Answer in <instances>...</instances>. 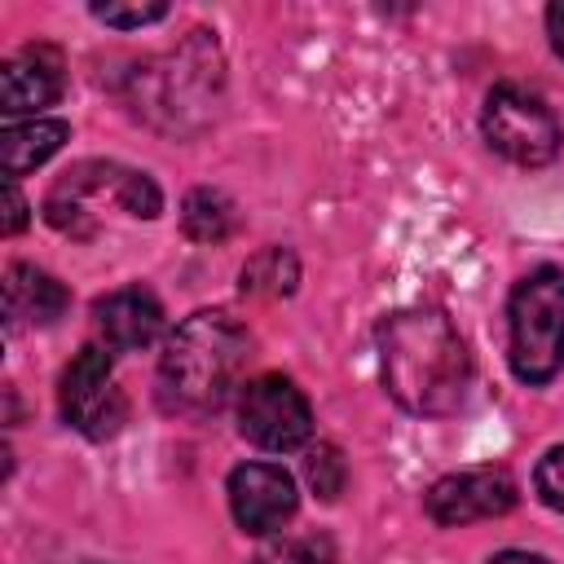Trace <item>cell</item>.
Wrapping results in <instances>:
<instances>
[{
	"label": "cell",
	"instance_id": "e0dca14e",
	"mask_svg": "<svg viewBox=\"0 0 564 564\" xmlns=\"http://www.w3.org/2000/svg\"><path fill=\"white\" fill-rule=\"evenodd\" d=\"M533 489H538V498H542L551 511L564 516V445H555V449L542 454V463H538V471H533Z\"/></svg>",
	"mask_w": 564,
	"mask_h": 564
},
{
	"label": "cell",
	"instance_id": "277c9868",
	"mask_svg": "<svg viewBox=\"0 0 564 564\" xmlns=\"http://www.w3.org/2000/svg\"><path fill=\"white\" fill-rule=\"evenodd\" d=\"M480 132L489 150L516 167H542L560 154V119L538 93L520 84L489 88L485 110H480Z\"/></svg>",
	"mask_w": 564,
	"mask_h": 564
},
{
	"label": "cell",
	"instance_id": "5bb4252c",
	"mask_svg": "<svg viewBox=\"0 0 564 564\" xmlns=\"http://www.w3.org/2000/svg\"><path fill=\"white\" fill-rule=\"evenodd\" d=\"M234 225H238V212L220 189H194L181 207V229L194 242H225Z\"/></svg>",
	"mask_w": 564,
	"mask_h": 564
},
{
	"label": "cell",
	"instance_id": "9a60e30c",
	"mask_svg": "<svg viewBox=\"0 0 564 564\" xmlns=\"http://www.w3.org/2000/svg\"><path fill=\"white\" fill-rule=\"evenodd\" d=\"M304 476H308L317 498H326V502L339 498V489H344V454L335 445H313L308 458H304Z\"/></svg>",
	"mask_w": 564,
	"mask_h": 564
},
{
	"label": "cell",
	"instance_id": "44dd1931",
	"mask_svg": "<svg viewBox=\"0 0 564 564\" xmlns=\"http://www.w3.org/2000/svg\"><path fill=\"white\" fill-rule=\"evenodd\" d=\"M546 35H551V48L564 57V0H555L546 9Z\"/></svg>",
	"mask_w": 564,
	"mask_h": 564
},
{
	"label": "cell",
	"instance_id": "9c48e42d",
	"mask_svg": "<svg viewBox=\"0 0 564 564\" xmlns=\"http://www.w3.org/2000/svg\"><path fill=\"white\" fill-rule=\"evenodd\" d=\"M93 326L110 352H137L163 335V304L145 286H119L93 304Z\"/></svg>",
	"mask_w": 564,
	"mask_h": 564
},
{
	"label": "cell",
	"instance_id": "7c38bea8",
	"mask_svg": "<svg viewBox=\"0 0 564 564\" xmlns=\"http://www.w3.org/2000/svg\"><path fill=\"white\" fill-rule=\"evenodd\" d=\"M70 137V128L62 119H26V123H9L0 137V154H4V176L18 181L22 172L40 167L44 159H53L62 150V141Z\"/></svg>",
	"mask_w": 564,
	"mask_h": 564
},
{
	"label": "cell",
	"instance_id": "52a82bcc",
	"mask_svg": "<svg viewBox=\"0 0 564 564\" xmlns=\"http://www.w3.org/2000/svg\"><path fill=\"white\" fill-rule=\"evenodd\" d=\"M516 498H520V489H516V480H511L507 467H467V471L441 476V480L427 489L423 507H427V516H432L436 524L463 529V524H471V520L507 516V511L516 507Z\"/></svg>",
	"mask_w": 564,
	"mask_h": 564
},
{
	"label": "cell",
	"instance_id": "ffe728a7",
	"mask_svg": "<svg viewBox=\"0 0 564 564\" xmlns=\"http://www.w3.org/2000/svg\"><path fill=\"white\" fill-rule=\"evenodd\" d=\"M26 225V198H22V189L9 181V189H4V234H18Z\"/></svg>",
	"mask_w": 564,
	"mask_h": 564
},
{
	"label": "cell",
	"instance_id": "8fae6325",
	"mask_svg": "<svg viewBox=\"0 0 564 564\" xmlns=\"http://www.w3.org/2000/svg\"><path fill=\"white\" fill-rule=\"evenodd\" d=\"M66 304H70V295L53 273H44L35 264H9V273H4V317H9L13 330L57 322L66 313Z\"/></svg>",
	"mask_w": 564,
	"mask_h": 564
},
{
	"label": "cell",
	"instance_id": "ba28073f",
	"mask_svg": "<svg viewBox=\"0 0 564 564\" xmlns=\"http://www.w3.org/2000/svg\"><path fill=\"white\" fill-rule=\"evenodd\" d=\"M300 507L295 480L278 463H242L229 471V511L242 533H278Z\"/></svg>",
	"mask_w": 564,
	"mask_h": 564
},
{
	"label": "cell",
	"instance_id": "7402d4cb",
	"mask_svg": "<svg viewBox=\"0 0 564 564\" xmlns=\"http://www.w3.org/2000/svg\"><path fill=\"white\" fill-rule=\"evenodd\" d=\"M489 564H551V560H542V555H529V551H502V555H494Z\"/></svg>",
	"mask_w": 564,
	"mask_h": 564
},
{
	"label": "cell",
	"instance_id": "7a4b0ae2",
	"mask_svg": "<svg viewBox=\"0 0 564 564\" xmlns=\"http://www.w3.org/2000/svg\"><path fill=\"white\" fill-rule=\"evenodd\" d=\"M251 361V335L220 308L185 317L159 357V401L172 414H216L242 392V370Z\"/></svg>",
	"mask_w": 564,
	"mask_h": 564
},
{
	"label": "cell",
	"instance_id": "ac0fdd59",
	"mask_svg": "<svg viewBox=\"0 0 564 564\" xmlns=\"http://www.w3.org/2000/svg\"><path fill=\"white\" fill-rule=\"evenodd\" d=\"M93 18H101L106 26H145V22H159L167 18V4H93Z\"/></svg>",
	"mask_w": 564,
	"mask_h": 564
},
{
	"label": "cell",
	"instance_id": "2e32d148",
	"mask_svg": "<svg viewBox=\"0 0 564 564\" xmlns=\"http://www.w3.org/2000/svg\"><path fill=\"white\" fill-rule=\"evenodd\" d=\"M115 203H119L128 216H145V220L163 212V194H159V185H154L145 172H128V167H123V176H119Z\"/></svg>",
	"mask_w": 564,
	"mask_h": 564
},
{
	"label": "cell",
	"instance_id": "4fadbf2b",
	"mask_svg": "<svg viewBox=\"0 0 564 564\" xmlns=\"http://www.w3.org/2000/svg\"><path fill=\"white\" fill-rule=\"evenodd\" d=\"M295 282H300V260H295L286 247H264V251H256V256L242 264V273H238L242 295H256V300H282V295L295 291Z\"/></svg>",
	"mask_w": 564,
	"mask_h": 564
},
{
	"label": "cell",
	"instance_id": "3957f363",
	"mask_svg": "<svg viewBox=\"0 0 564 564\" xmlns=\"http://www.w3.org/2000/svg\"><path fill=\"white\" fill-rule=\"evenodd\" d=\"M507 357L520 383L542 388L564 366V269L542 264L511 286Z\"/></svg>",
	"mask_w": 564,
	"mask_h": 564
},
{
	"label": "cell",
	"instance_id": "30bf717a",
	"mask_svg": "<svg viewBox=\"0 0 564 564\" xmlns=\"http://www.w3.org/2000/svg\"><path fill=\"white\" fill-rule=\"evenodd\" d=\"M62 97V57L48 44H26L0 66V110L35 115Z\"/></svg>",
	"mask_w": 564,
	"mask_h": 564
},
{
	"label": "cell",
	"instance_id": "d6986e66",
	"mask_svg": "<svg viewBox=\"0 0 564 564\" xmlns=\"http://www.w3.org/2000/svg\"><path fill=\"white\" fill-rule=\"evenodd\" d=\"M251 564H313L304 542H269L251 555Z\"/></svg>",
	"mask_w": 564,
	"mask_h": 564
},
{
	"label": "cell",
	"instance_id": "6da1fadb",
	"mask_svg": "<svg viewBox=\"0 0 564 564\" xmlns=\"http://www.w3.org/2000/svg\"><path fill=\"white\" fill-rule=\"evenodd\" d=\"M379 375L388 397L423 419L454 414L471 388V357L441 308H401L379 326Z\"/></svg>",
	"mask_w": 564,
	"mask_h": 564
},
{
	"label": "cell",
	"instance_id": "8992f818",
	"mask_svg": "<svg viewBox=\"0 0 564 564\" xmlns=\"http://www.w3.org/2000/svg\"><path fill=\"white\" fill-rule=\"evenodd\" d=\"M238 432L251 445L273 449V454L300 449L308 441V432H313L308 397L282 375L247 379L242 392H238Z\"/></svg>",
	"mask_w": 564,
	"mask_h": 564
},
{
	"label": "cell",
	"instance_id": "5b68a950",
	"mask_svg": "<svg viewBox=\"0 0 564 564\" xmlns=\"http://www.w3.org/2000/svg\"><path fill=\"white\" fill-rule=\"evenodd\" d=\"M57 405H62V419L88 441H106L123 427L128 401L115 388V366H110L106 344H84L66 361L62 383H57Z\"/></svg>",
	"mask_w": 564,
	"mask_h": 564
}]
</instances>
